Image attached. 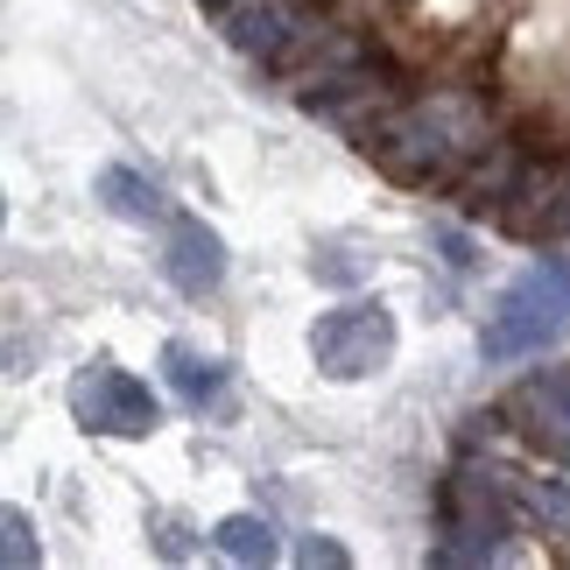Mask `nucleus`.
Segmentation results:
<instances>
[{"instance_id": "obj_5", "label": "nucleus", "mask_w": 570, "mask_h": 570, "mask_svg": "<svg viewBox=\"0 0 570 570\" xmlns=\"http://www.w3.org/2000/svg\"><path fill=\"white\" fill-rule=\"evenodd\" d=\"M218 21H226L233 50H247L261 71H275V63L289 57V42L303 36L311 8H303V0H233V8H218Z\"/></svg>"}, {"instance_id": "obj_1", "label": "nucleus", "mask_w": 570, "mask_h": 570, "mask_svg": "<svg viewBox=\"0 0 570 570\" xmlns=\"http://www.w3.org/2000/svg\"><path fill=\"white\" fill-rule=\"evenodd\" d=\"M514 521V472L487 465V458H458L444 479V542L430 550V563H493Z\"/></svg>"}, {"instance_id": "obj_13", "label": "nucleus", "mask_w": 570, "mask_h": 570, "mask_svg": "<svg viewBox=\"0 0 570 570\" xmlns=\"http://www.w3.org/2000/svg\"><path fill=\"white\" fill-rule=\"evenodd\" d=\"M156 550H163L169 563H177V557H190V529H184L177 514H156Z\"/></svg>"}, {"instance_id": "obj_10", "label": "nucleus", "mask_w": 570, "mask_h": 570, "mask_svg": "<svg viewBox=\"0 0 570 570\" xmlns=\"http://www.w3.org/2000/svg\"><path fill=\"white\" fill-rule=\"evenodd\" d=\"M218 542V557H233V563H275V529H268V514H226L212 529Z\"/></svg>"}, {"instance_id": "obj_6", "label": "nucleus", "mask_w": 570, "mask_h": 570, "mask_svg": "<svg viewBox=\"0 0 570 570\" xmlns=\"http://www.w3.org/2000/svg\"><path fill=\"white\" fill-rule=\"evenodd\" d=\"M163 282H169L177 296H212L218 282H226V239H218L205 218H169Z\"/></svg>"}, {"instance_id": "obj_12", "label": "nucleus", "mask_w": 570, "mask_h": 570, "mask_svg": "<svg viewBox=\"0 0 570 570\" xmlns=\"http://www.w3.org/2000/svg\"><path fill=\"white\" fill-rule=\"evenodd\" d=\"M430 247L444 254V261H451L458 275H465V268H479V247H472V239L458 233V226H430Z\"/></svg>"}, {"instance_id": "obj_16", "label": "nucleus", "mask_w": 570, "mask_h": 570, "mask_svg": "<svg viewBox=\"0 0 570 570\" xmlns=\"http://www.w3.org/2000/svg\"><path fill=\"white\" fill-rule=\"evenodd\" d=\"M542 275H550V282H557V296L570 303V261H557V254H542Z\"/></svg>"}, {"instance_id": "obj_11", "label": "nucleus", "mask_w": 570, "mask_h": 570, "mask_svg": "<svg viewBox=\"0 0 570 570\" xmlns=\"http://www.w3.org/2000/svg\"><path fill=\"white\" fill-rule=\"evenodd\" d=\"M0 535H8V542H0V557H8V570H29V563H42L36 521L21 514V508H8V514H0Z\"/></svg>"}, {"instance_id": "obj_2", "label": "nucleus", "mask_w": 570, "mask_h": 570, "mask_svg": "<svg viewBox=\"0 0 570 570\" xmlns=\"http://www.w3.org/2000/svg\"><path fill=\"white\" fill-rule=\"evenodd\" d=\"M311 360H317V374H332V381L381 374L394 360V311L374 296H353V303H338V311H324L311 324Z\"/></svg>"}, {"instance_id": "obj_3", "label": "nucleus", "mask_w": 570, "mask_h": 570, "mask_svg": "<svg viewBox=\"0 0 570 570\" xmlns=\"http://www.w3.org/2000/svg\"><path fill=\"white\" fill-rule=\"evenodd\" d=\"M563 317H570V303L557 296V282L529 268L521 282H508L493 303V317H487V332H479V353H487L493 366H508V360H535L542 345H557L563 332Z\"/></svg>"}, {"instance_id": "obj_9", "label": "nucleus", "mask_w": 570, "mask_h": 570, "mask_svg": "<svg viewBox=\"0 0 570 570\" xmlns=\"http://www.w3.org/2000/svg\"><path fill=\"white\" fill-rule=\"evenodd\" d=\"M514 508H521L529 529L570 542V479H557V472H514Z\"/></svg>"}, {"instance_id": "obj_8", "label": "nucleus", "mask_w": 570, "mask_h": 570, "mask_svg": "<svg viewBox=\"0 0 570 570\" xmlns=\"http://www.w3.org/2000/svg\"><path fill=\"white\" fill-rule=\"evenodd\" d=\"M92 190H99V205L114 212V218H127V226H163V218H169L163 184H156V177H141L135 163H106Z\"/></svg>"}, {"instance_id": "obj_14", "label": "nucleus", "mask_w": 570, "mask_h": 570, "mask_svg": "<svg viewBox=\"0 0 570 570\" xmlns=\"http://www.w3.org/2000/svg\"><path fill=\"white\" fill-rule=\"evenodd\" d=\"M311 268H317V282H332V289H345V282H360V261H338V247H324V254L311 261Z\"/></svg>"}, {"instance_id": "obj_4", "label": "nucleus", "mask_w": 570, "mask_h": 570, "mask_svg": "<svg viewBox=\"0 0 570 570\" xmlns=\"http://www.w3.org/2000/svg\"><path fill=\"white\" fill-rule=\"evenodd\" d=\"M71 415L92 436H148L163 423V402L148 394V381L127 374V366L92 360V366H78V381H71Z\"/></svg>"}, {"instance_id": "obj_15", "label": "nucleus", "mask_w": 570, "mask_h": 570, "mask_svg": "<svg viewBox=\"0 0 570 570\" xmlns=\"http://www.w3.org/2000/svg\"><path fill=\"white\" fill-rule=\"evenodd\" d=\"M296 557H303V563H332V570L345 563V550H338V542H324V535H311V542H303Z\"/></svg>"}, {"instance_id": "obj_7", "label": "nucleus", "mask_w": 570, "mask_h": 570, "mask_svg": "<svg viewBox=\"0 0 570 570\" xmlns=\"http://www.w3.org/2000/svg\"><path fill=\"white\" fill-rule=\"evenodd\" d=\"M163 374H169V394L190 409V415H205V409H218L226 402V360H212V353H197V345H163Z\"/></svg>"}]
</instances>
